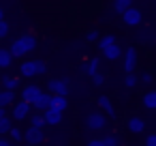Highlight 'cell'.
<instances>
[{
  "label": "cell",
  "mask_w": 156,
  "mask_h": 146,
  "mask_svg": "<svg viewBox=\"0 0 156 146\" xmlns=\"http://www.w3.org/2000/svg\"><path fill=\"white\" fill-rule=\"evenodd\" d=\"M34 47H37V39H34L32 35H22L20 39H15V41L11 43L9 52H11L13 58H24V56L30 54Z\"/></svg>",
  "instance_id": "cell-1"
},
{
  "label": "cell",
  "mask_w": 156,
  "mask_h": 146,
  "mask_svg": "<svg viewBox=\"0 0 156 146\" xmlns=\"http://www.w3.org/2000/svg\"><path fill=\"white\" fill-rule=\"evenodd\" d=\"M20 73L24 77H37L41 73H45V62L43 60H26V62H22Z\"/></svg>",
  "instance_id": "cell-2"
},
{
  "label": "cell",
  "mask_w": 156,
  "mask_h": 146,
  "mask_svg": "<svg viewBox=\"0 0 156 146\" xmlns=\"http://www.w3.org/2000/svg\"><path fill=\"white\" fill-rule=\"evenodd\" d=\"M47 88H49V95H56V97H66L71 86H69V80L66 77H56V80H49L47 82Z\"/></svg>",
  "instance_id": "cell-3"
},
{
  "label": "cell",
  "mask_w": 156,
  "mask_h": 146,
  "mask_svg": "<svg viewBox=\"0 0 156 146\" xmlns=\"http://www.w3.org/2000/svg\"><path fill=\"white\" fill-rule=\"evenodd\" d=\"M143 22V13H141V9H137V7H130L126 13H122V24L124 26H139Z\"/></svg>",
  "instance_id": "cell-4"
},
{
  "label": "cell",
  "mask_w": 156,
  "mask_h": 146,
  "mask_svg": "<svg viewBox=\"0 0 156 146\" xmlns=\"http://www.w3.org/2000/svg\"><path fill=\"white\" fill-rule=\"evenodd\" d=\"M86 125H88L90 131H103V129L107 127V118H105V114H101V112H92V114H88Z\"/></svg>",
  "instance_id": "cell-5"
},
{
  "label": "cell",
  "mask_w": 156,
  "mask_h": 146,
  "mask_svg": "<svg viewBox=\"0 0 156 146\" xmlns=\"http://www.w3.org/2000/svg\"><path fill=\"white\" fill-rule=\"evenodd\" d=\"M137 60H139V54L135 47H126V54H124V73L130 75L137 67Z\"/></svg>",
  "instance_id": "cell-6"
},
{
  "label": "cell",
  "mask_w": 156,
  "mask_h": 146,
  "mask_svg": "<svg viewBox=\"0 0 156 146\" xmlns=\"http://www.w3.org/2000/svg\"><path fill=\"white\" fill-rule=\"evenodd\" d=\"M41 95H43V90H41L39 86H34V84H28V86H24V90H22V101H26V103L34 105V101H37Z\"/></svg>",
  "instance_id": "cell-7"
},
{
  "label": "cell",
  "mask_w": 156,
  "mask_h": 146,
  "mask_svg": "<svg viewBox=\"0 0 156 146\" xmlns=\"http://www.w3.org/2000/svg\"><path fill=\"white\" fill-rule=\"evenodd\" d=\"M13 118L15 120H24V118H28V114H30V103H26V101H17L15 105H13Z\"/></svg>",
  "instance_id": "cell-8"
},
{
  "label": "cell",
  "mask_w": 156,
  "mask_h": 146,
  "mask_svg": "<svg viewBox=\"0 0 156 146\" xmlns=\"http://www.w3.org/2000/svg\"><path fill=\"white\" fill-rule=\"evenodd\" d=\"M24 137H26V144H30V146H39V144L45 142L43 131H37V129H28V131L24 133Z\"/></svg>",
  "instance_id": "cell-9"
},
{
  "label": "cell",
  "mask_w": 156,
  "mask_h": 146,
  "mask_svg": "<svg viewBox=\"0 0 156 146\" xmlns=\"http://www.w3.org/2000/svg\"><path fill=\"white\" fill-rule=\"evenodd\" d=\"M96 103H98V107L103 110V114H107L109 118H115V110H113V103L109 101V97H105V95H101Z\"/></svg>",
  "instance_id": "cell-10"
},
{
  "label": "cell",
  "mask_w": 156,
  "mask_h": 146,
  "mask_svg": "<svg viewBox=\"0 0 156 146\" xmlns=\"http://www.w3.org/2000/svg\"><path fill=\"white\" fill-rule=\"evenodd\" d=\"M49 103H51V95H49V92H43V95L34 101V107H37L39 114H45V112L49 110Z\"/></svg>",
  "instance_id": "cell-11"
},
{
  "label": "cell",
  "mask_w": 156,
  "mask_h": 146,
  "mask_svg": "<svg viewBox=\"0 0 156 146\" xmlns=\"http://www.w3.org/2000/svg\"><path fill=\"white\" fill-rule=\"evenodd\" d=\"M69 107V101H66V97H56V95H51V103H49V110H54V112H64Z\"/></svg>",
  "instance_id": "cell-12"
},
{
  "label": "cell",
  "mask_w": 156,
  "mask_h": 146,
  "mask_svg": "<svg viewBox=\"0 0 156 146\" xmlns=\"http://www.w3.org/2000/svg\"><path fill=\"white\" fill-rule=\"evenodd\" d=\"M43 118H45V125H47V127H58V125L62 122V114H60V112H54V110H47V112L43 114Z\"/></svg>",
  "instance_id": "cell-13"
},
{
  "label": "cell",
  "mask_w": 156,
  "mask_h": 146,
  "mask_svg": "<svg viewBox=\"0 0 156 146\" xmlns=\"http://www.w3.org/2000/svg\"><path fill=\"white\" fill-rule=\"evenodd\" d=\"M128 129L133 133H143L145 131V120L141 116H133V118H128Z\"/></svg>",
  "instance_id": "cell-14"
},
{
  "label": "cell",
  "mask_w": 156,
  "mask_h": 146,
  "mask_svg": "<svg viewBox=\"0 0 156 146\" xmlns=\"http://www.w3.org/2000/svg\"><path fill=\"white\" fill-rule=\"evenodd\" d=\"M83 73L90 75V77H94V75L98 73V58H90V60L83 65Z\"/></svg>",
  "instance_id": "cell-15"
},
{
  "label": "cell",
  "mask_w": 156,
  "mask_h": 146,
  "mask_svg": "<svg viewBox=\"0 0 156 146\" xmlns=\"http://www.w3.org/2000/svg\"><path fill=\"white\" fill-rule=\"evenodd\" d=\"M2 86H5V90H9V92H15V90L20 88V80H17V77H11V75H5V77H2Z\"/></svg>",
  "instance_id": "cell-16"
},
{
  "label": "cell",
  "mask_w": 156,
  "mask_h": 146,
  "mask_svg": "<svg viewBox=\"0 0 156 146\" xmlns=\"http://www.w3.org/2000/svg\"><path fill=\"white\" fill-rule=\"evenodd\" d=\"M47 125H45V118H43V114H32V118H30V129H37V131H43Z\"/></svg>",
  "instance_id": "cell-17"
},
{
  "label": "cell",
  "mask_w": 156,
  "mask_h": 146,
  "mask_svg": "<svg viewBox=\"0 0 156 146\" xmlns=\"http://www.w3.org/2000/svg\"><path fill=\"white\" fill-rule=\"evenodd\" d=\"M141 101H143V107H145V110H156V90L145 92Z\"/></svg>",
  "instance_id": "cell-18"
},
{
  "label": "cell",
  "mask_w": 156,
  "mask_h": 146,
  "mask_svg": "<svg viewBox=\"0 0 156 146\" xmlns=\"http://www.w3.org/2000/svg\"><path fill=\"white\" fill-rule=\"evenodd\" d=\"M11 65H13V56H11V52L0 47V69H9Z\"/></svg>",
  "instance_id": "cell-19"
},
{
  "label": "cell",
  "mask_w": 156,
  "mask_h": 146,
  "mask_svg": "<svg viewBox=\"0 0 156 146\" xmlns=\"http://www.w3.org/2000/svg\"><path fill=\"white\" fill-rule=\"evenodd\" d=\"M103 56L107 58V60H118V58H122V47L115 43L113 47H109V50H105L103 52Z\"/></svg>",
  "instance_id": "cell-20"
},
{
  "label": "cell",
  "mask_w": 156,
  "mask_h": 146,
  "mask_svg": "<svg viewBox=\"0 0 156 146\" xmlns=\"http://www.w3.org/2000/svg\"><path fill=\"white\" fill-rule=\"evenodd\" d=\"M13 101H15V92L0 90V107H5V110H7V105H11Z\"/></svg>",
  "instance_id": "cell-21"
},
{
  "label": "cell",
  "mask_w": 156,
  "mask_h": 146,
  "mask_svg": "<svg viewBox=\"0 0 156 146\" xmlns=\"http://www.w3.org/2000/svg\"><path fill=\"white\" fill-rule=\"evenodd\" d=\"M130 7H133V2H130V0H115V2L111 5V9H113V11H118L120 15H122V13H126Z\"/></svg>",
  "instance_id": "cell-22"
},
{
  "label": "cell",
  "mask_w": 156,
  "mask_h": 146,
  "mask_svg": "<svg viewBox=\"0 0 156 146\" xmlns=\"http://www.w3.org/2000/svg\"><path fill=\"white\" fill-rule=\"evenodd\" d=\"M115 45V37L113 35H103L101 39H98V47L105 52V50H109V47H113Z\"/></svg>",
  "instance_id": "cell-23"
},
{
  "label": "cell",
  "mask_w": 156,
  "mask_h": 146,
  "mask_svg": "<svg viewBox=\"0 0 156 146\" xmlns=\"http://www.w3.org/2000/svg\"><path fill=\"white\" fill-rule=\"evenodd\" d=\"M11 129H13V122H11V118H9V116L0 120V135H9V133H11Z\"/></svg>",
  "instance_id": "cell-24"
},
{
  "label": "cell",
  "mask_w": 156,
  "mask_h": 146,
  "mask_svg": "<svg viewBox=\"0 0 156 146\" xmlns=\"http://www.w3.org/2000/svg\"><path fill=\"white\" fill-rule=\"evenodd\" d=\"M101 140H103V146H120L118 135H113V133H107V135H103Z\"/></svg>",
  "instance_id": "cell-25"
},
{
  "label": "cell",
  "mask_w": 156,
  "mask_h": 146,
  "mask_svg": "<svg viewBox=\"0 0 156 146\" xmlns=\"http://www.w3.org/2000/svg\"><path fill=\"white\" fill-rule=\"evenodd\" d=\"M137 77H139V84H143V86H147V84L154 82V75H152L150 71H143V73H139Z\"/></svg>",
  "instance_id": "cell-26"
},
{
  "label": "cell",
  "mask_w": 156,
  "mask_h": 146,
  "mask_svg": "<svg viewBox=\"0 0 156 146\" xmlns=\"http://www.w3.org/2000/svg\"><path fill=\"white\" fill-rule=\"evenodd\" d=\"M137 84H139V77H137L135 73H130V75H126V80H124V86H126L128 90H130V88H135Z\"/></svg>",
  "instance_id": "cell-27"
},
{
  "label": "cell",
  "mask_w": 156,
  "mask_h": 146,
  "mask_svg": "<svg viewBox=\"0 0 156 146\" xmlns=\"http://www.w3.org/2000/svg\"><path fill=\"white\" fill-rule=\"evenodd\" d=\"M9 135H11V140H13V142H15V144H17V142H20V140H22V137H24V133H22V131H20V129H17V127H13V129H11V133H9Z\"/></svg>",
  "instance_id": "cell-28"
},
{
  "label": "cell",
  "mask_w": 156,
  "mask_h": 146,
  "mask_svg": "<svg viewBox=\"0 0 156 146\" xmlns=\"http://www.w3.org/2000/svg\"><path fill=\"white\" fill-rule=\"evenodd\" d=\"M9 32H11V26H9L7 22H0V39H5Z\"/></svg>",
  "instance_id": "cell-29"
},
{
  "label": "cell",
  "mask_w": 156,
  "mask_h": 146,
  "mask_svg": "<svg viewBox=\"0 0 156 146\" xmlns=\"http://www.w3.org/2000/svg\"><path fill=\"white\" fill-rule=\"evenodd\" d=\"M98 39H101V37H98V30H94V28H92V30H88V32H86V41H90V43H92V41H98Z\"/></svg>",
  "instance_id": "cell-30"
},
{
  "label": "cell",
  "mask_w": 156,
  "mask_h": 146,
  "mask_svg": "<svg viewBox=\"0 0 156 146\" xmlns=\"http://www.w3.org/2000/svg\"><path fill=\"white\" fill-rule=\"evenodd\" d=\"M92 82H94V86H103V84H105V75H101V73H96V75L92 77Z\"/></svg>",
  "instance_id": "cell-31"
},
{
  "label": "cell",
  "mask_w": 156,
  "mask_h": 146,
  "mask_svg": "<svg viewBox=\"0 0 156 146\" xmlns=\"http://www.w3.org/2000/svg\"><path fill=\"white\" fill-rule=\"evenodd\" d=\"M145 146H156V133H152V135L145 137Z\"/></svg>",
  "instance_id": "cell-32"
},
{
  "label": "cell",
  "mask_w": 156,
  "mask_h": 146,
  "mask_svg": "<svg viewBox=\"0 0 156 146\" xmlns=\"http://www.w3.org/2000/svg\"><path fill=\"white\" fill-rule=\"evenodd\" d=\"M88 146H103V140H101V137H92V140L88 142Z\"/></svg>",
  "instance_id": "cell-33"
},
{
  "label": "cell",
  "mask_w": 156,
  "mask_h": 146,
  "mask_svg": "<svg viewBox=\"0 0 156 146\" xmlns=\"http://www.w3.org/2000/svg\"><path fill=\"white\" fill-rule=\"evenodd\" d=\"M2 118H7V110H5V107H0V120H2Z\"/></svg>",
  "instance_id": "cell-34"
},
{
  "label": "cell",
  "mask_w": 156,
  "mask_h": 146,
  "mask_svg": "<svg viewBox=\"0 0 156 146\" xmlns=\"http://www.w3.org/2000/svg\"><path fill=\"white\" fill-rule=\"evenodd\" d=\"M0 146H11V144H9V142H7L5 137H0Z\"/></svg>",
  "instance_id": "cell-35"
},
{
  "label": "cell",
  "mask_w": 156,
  "mask_h": 146,
  "mask_svg": "<svg viewBox=\"0 0 156 146\" xmlns=\"http://www.w3.org/2000/svg\"><path fill=\"white\" fill-rule=\"evenodd\" d=\"M0 22H5V9L0 7Z\"/></svg>",
  "instance_id": "cell-36"
},
{
  "label": "cell",
  "mask_w": 156,
  "mask_h": 146,
  "mask_svg": "<svg viewBox=\"0 0 156 146\" xmlns=\"http://www.w3.org/2000/svg\"><path fill=\"white\" fill-rule=\"evenodd\" d=\"M11 146H17V144H11Z\"/></svg>",
  "instance_id": "cell-37"
},
{
  "label": "cell",
  "mask_w": 156,
  "mask_h": 146,
  "mask_svg": "<svg viewBox=\"0 0 156 146\" xmlns=\"http://www.w3.org/2000/svg\"><path fill=\"white\" fill-rule=\"evenodd\" d=\"M26 146H30V144H26Z\"/></svg>",
  "instance_id": "cell-38"
}]
</instances>
